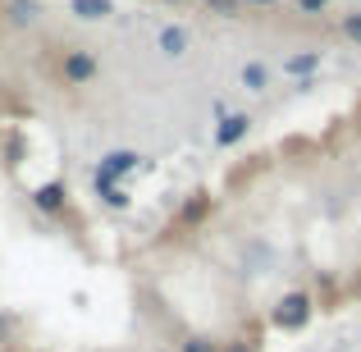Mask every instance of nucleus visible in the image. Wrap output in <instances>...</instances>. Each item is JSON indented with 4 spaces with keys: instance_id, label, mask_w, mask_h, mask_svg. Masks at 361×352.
I'll list each match as a JSON object with an SVG mask.
<instances>
[{
    "instance_id": "nucleus-1",
    "label": "nucleus",
    "mask_w": 361,
    "mask_h": 352,
    "mask_svg": "<svg viewBox=\"0 0 361 352\" xmlns=\"http://www.w3.org/2000/svg\"><path fill=\"white\" fill-rule=\"evenodd\" d=\"M311 320V298L307 293H283L279 307H274V325L279 329H302Z\"/></svg>"
},
{
    "instance_id": "nucleus-2",
    "label": "nucleus",
    "mask_w": 361,
    "mask_h": 352,
    "mask_svg": "<svg viewBox=\"0 0 361 352\" xmlns=\"http://www.w3.org/2000/svg\"><path fill=\"white\" fill-rule=\"evenodd\" d=\"M137 165H142L137 151H110V156L101 160V169H97V183H115L119 174H133Z\"/></svg>"
},
{
    "instance_id": "nucleus-3",
    "label": "nucleus",
    "mask_w": 361,
    "mask_h": 352,
    "mask_svg": "<svg viewBox=\"0 0 361 352\" xmlns=\"http://www.w3.org/2000/svg\"><path fill=\"white\" fill-rule=\"evenodd\" d=\"M247 128H252V119H247V115H224L220 128H215V142H220V147H233V142L247 138Z\"/></svg>"
},
{
    "instance_id": "nucleus-4",
    "label": "nucleus",
    "mask_w": 361,
    "mask_h": 352,
    "mask_svg": "<svg viewBox=\"0 0 361 352\" xmlns=\"http://www.w3.org/2000/svg\"><path fill=\"white\" fill-rule=\"evenodd\" d=\"M64 78H69V83H87V78H97V60H92L87 51H73L69 60H64Z\"/></svg>"
},
{
    "instance_id": "nucleus-5",
    "label": "nucleus",
    "mask_w": 361,
    "mask_h": 352,
    "mask_svg": "<svg viewBox=\"0 0 361 352\" xmlns=\"http://www.w3.org/2000/svg\"><path fill=\"white\" fill-rule=\"evenodd\" d=\"M160 51H165L169 60H178V55L188 51V32L183 28H160Z\"/></svg>"
},
{
    "instance_id": "nucleus-6",
    "label": "nucleus",
    "mask_w": 361,
    "mask_h": 352,
    "mask_svg": "<svg viewBox=\"0 0 361 352\" xmlns=\"http://www.w3.org/2000/svg\"><path fill=\"white\" fill-rule=\"evenodd\" d=\"M32 202L42 206V211H60V206H64V188H60V183H42V188L32 193Z\"/></svg>"
},
{
    "instance_id": "nucleus-7",
    "label": "nucleus",
    "mask_w": 361,
    "mask_h": 352,
    "mask_svg": "<svg viewBox=\"0 0 361 352\" xmlns=\"http://www.w3.org/2000/svg\"><path fill=\"white\" fill-rule=\"evenodd\" d=\"M73 14L78 18H106V14H115V5L110 0H73Z\"/></svg>"
},
{
    "instance_id": "nucleus-8",
    "label": "nucleus",
    "mask_w": 361,
    "mask_h": 352,
    "mask_svg": "<svg viewBox=\"0 0 361 352\" xmlns=\"http://www.w3.org/2000/svg\"><path fill=\"white\" fill-rule=\"evenodd\" d=\"M311 69H320V51H307V55L283 60V73H311Z\"/></svg>"
},
{
    "instance_id": "nucleus-9",
    "label": "nucleus",
    "mask_w": 361,
    "mask_h": 352,
    "mask_svg": "<svg viewBox=\"0 0 361 352\" xmlns=\"http://www.w3.org/2000/svg\"><path fill=\"white\" fill-rule=\"evenodd\" d=\"M243 87L247 92H265V69L261 64H243Z\"/></svg>"
},
{
    "instance_id": "nucleus-10",
    "label": "nucleus",
    "mask_w": 361,
    "mask_h": 352,
    "mask_svg": "<svg viewBox=\"0 0 361 352\" xmlns=\"http://www.w3.org/2000/svg\"><path fill=\"white\" fill-rule=\"evenodd\" d=\"M9 14H14V23H32L37 18V0H9Z\"/></svg>"
},
{
    "instance_id": "nucleus-11",
    "label": "nucleus",
    "mask_w": 361,
    "mask_h": 352,
    "mask_svg": "<svg viewBox=\"0 0 361 352\" xmlns=\"http://www.w3.org/2000/svg\"><path fill=\"white\" fill-rule=\"evenodd\" d=\"M97 193H101V197H106V202H110V206H128V193H123V188H119V183H97Z\"/></svg>"
},
{
    "instance_id": "nucleus-12",
    "label": "nucleus",
    "mask_w": 361,
    "mask_h": 352,
    "mask_svg": "<svg viewBox=\"0 0 361 352\" xmlns=\"http://www.w3.org/2000/svg\"><path fill=\"white\" fill-rule=\"evenodd\" d=\"M183 352H220V344H211V339H188Z\"/></svg>"
},
{
    "instance_id": "nucleus-13",
    "label": "nucleus",
    "mask_w": 361,
    "mask_h": 352,
    "mask_svg": "<svg viewBox=\"0 0 361 352\" xmlns=\"http://www.w3.org/2000/svg\"><path fill=\"white\" fill-rule=\"evenodd\" d=\"M343 37H353V42H361V14H348V18H343Z\"/></svg>"
},
{
    "instance_id": "nucleus-14",
    "label": "nucleus",
    "mask_w": 361,
    "mask_h": 352,
    "mask_svg": "<svg viewBox=\"0 0 361 352\" xmlns=\"http://www.w3.org/2000/svg\"><path fill=\"white\" fill-rule=\"evenodd\" d=\"M325 5H329V0H298V9H302V14H320Z\"/></svg>"
},
{
    "instance_id": "nucleus-15",
    "label": "nucleus",
    "mask_w": 361,
    "mask_h": 352,
    "mask_svg": "<svg viewBox=\"0 0 361 352\" xmlns=\"http://www.w3.org/2000/svg\"><path fill=\"white\" fill-rule=\"evenodd\" d=\"M247 5H261V9H270V5H279V0H247Z\"/></svg>"
},
{
    "instance_id": "nucleus-16",
    "label": "nucleus",
    "mask_w": 361,
    "mask_h": 352,
    "mask_svg": "<svg viewBox=\"0 0 361 352\" xmlns=\"http://www.w3.org/2000/svg\"><path fill=\"white\" fill-rule=\"evenodd\" d=\"M224 352H252V348H247V344H229V348H224Z\"/></svg>"
}]
</instances>
